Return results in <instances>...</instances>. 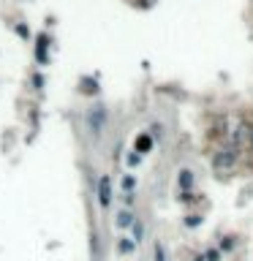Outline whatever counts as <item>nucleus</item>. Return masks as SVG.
Listing matches in <instances>:
<instances>
[{
	"instance_id": "1",
	"label": "nucleus",
	"mask_w": 253,
	"mask_h": 261,
	"mask_svg": "<svg viewBox=\"0 0 253 261\" xmlns=\"http://www.w3.org/2000/svg\"><path fill=\"white\" fill-rule=\"evenodd\" d=\"M239 150H242V147H237V144H226V147H221V150H218V155L212 158V169H215L218 174L234 169L237 160H239Z\"/></svg>"
},
{
	"instance_id": "2",
	"label": "nucleus",
	"mask_w": 253,
	"mask_h": 261,
	"mask_svg": "<svg viewBox=\"0 0 253 261\" xmlns=\"http://www.w3.org/2000/svg\"><path fill=\"white\" fill-rule=\"evenodd\" d=\"M98 204H101L104 210H109V204H112V180H109V174H104V177L98 180Z\"/></svg>"
},
{
	"instance_id": "3",
	"label": "nucleus",
	"mask_w": 253,
	"mask_h": 261,
	"mask_svg": "<svg viewBox=\"0 0 253 261\" xmlns=\"http://www.w3.org/2000/svg\"><path fill=\"white\" fill-rule=\"evenodd\" d=\"M88 123H90V131L96 133V136H101V131H104V123H106V112H104V106H96V109L88 115Z\"/></svg>"
},
{
	"instance_id": "4",
	"label": "nucleus",
	"mask_w": 253,
	"mask_h": 261,
	"mask_svg": "<svg viewBox=\"0 0 253 261\" xmlns=\"http://www.w3.org/2000/svg\"><path fill=\"white\" fill-rule=\"evenodd\" d=\"M177 185H180L183 191H188L191 185H194V171H191V169H183V171H180V177H177Z\"/></svg>"
},
{
	"instance_id": "5",
	"label": "nucleus",
	"mask_w": 253,
	"mask_h": 261,
	"mask_svg": "<svg viewBox=\"0 0 253 261\" xmlns=\"http://www.w3.org/2000/svg\"><path fill=\"white\" fill-rule=\"evenodd\" d=\"M117 229H128V226H134V215H131L128 210H123V212H117Z\"/></svg>"
},
{
	"instance_id": "6",
	"label": "nucleus",
	"mask_w": 253,
	"mask_h": 261,
	"mask_svg": "<svg viewBox=\"0 0 253 261\" xmlns=\"http://www.w3.org/2000/svg\"><path fill=\"white\" fill-rule=\"evenodd\" d=\"M248 125H245V123H239L237 125V128H234V142H231V144H237V147H242V142H245V139H248Z\"/></svg>"
},
{
	"instance_id": "7",
	"label": "nucleus",
	"mask_w": 253,
	"mask_h": 261,
	"mask_svg": "<svg viewBox=\"0 0 253 261\" xmlns=\"http://www.w3.org/2000/svg\"><path fill=\"white\" fill-rule=\"evenodd\" d=\"M150 147H152V136H147V133L136 139V152H150Z\"/></svg>"
},
{
	"instance_id": "8",
	"label": "nucleus",
	"mask_w": 253,
	"mask_h": 261,
	"mask_svg": "<svg viewBox=\"0 0 253 261\" xmlns=\"http://www.w3.org/2000/svg\"><path fill=\"white\" fill-rule=\"evenodd\" d=\"M152 261H169V256H166V247L161 242H155V247H152Z\"/></svg>"
},
{
	"instance_id": "9",
	"label": "nucleus",
	"mask_w": 253,
	"mask_h": 261,
	"mask_svg": "<svg viewBox=\"0 0 253 261\" xmlns=\"http://www.w3.org/2000/svg\"><path fill=\"white\" fill-rule=\"evenodd\" d=\"M38 63H46V36H38V52H36Z\"/></svg>"
},
{
	"instance_id": "10",
	"label": "nucleus",
	"mask_w": 253,
	"mask_h": 261,
	"mask_svg": "<svg viewBox=\"0 0 253 261\" xmlns=\"http://www.w3.org/2000/svg\"><path fill=\"white\" fill-rule=\"evenodd\" d=\"M212 136H215V139H226V120H223V123L218 120V123L212 125Z\"/></svg>"
},
{
	"instance_id": "11",
	"label": "nucleus",
	"mask_w": 253,
	"mask_h": 261,
	"mask_svg": "<svg viewBox=\"0 0 253 261\" xmlns=\"http://www.w3.org/2000/svg\"><path fill=\"white\" fill-rule=\"evenodd\" d=\"M134 247H136V242H134V239H123V242L117 245V250H120V253H131Z\"/></svg>"
},
{
	"instance_id": "12",
	"label": "nucleus",
	"mask_w": 253,
	"mask_h": 261,
	"mask_svg": "<svg viewBox=\"0 0 253 261\" xmlns=\"http://www.w3.org/2000/svg\"><path fill=\"white\" fill-rule=\"evenodd\" d=\"M180 202H183V204H194V202H199V196H196V193H191V191H183Z\"/></svg>"
},
{
	"instance_id": "13",
	"label": "nucleus",
	"mask_w": 253,
	"mask_h": 261,
	"mask_svg": "<svg viewBox=\"0 0 253 261\" xmlns=\"http://www.w3.org/2000/svg\"><path fill=\"white\" fill-rule=\"evenodd\" d=\"M131 229H134V242H139V239H142V234H144V226L139 223V220H134V226H131Z\"/></svg>"
},
{
	"instance_id": "14",
	"label": "nucleus",
	"mask_w": 253,
	"mask_h": 261,
	"mask_svg": "<svg viewBox=\"0 0 253 261\" xmlns=\"http://www.w3.org/2000/svg\"><path fill=\"white\" fill-rule=\"evenodd\" d=\"M134 185H136V180H134V177H131V174H128V177L123 180V188H125V193H131V191H134Z\"/></svg>"
},
{
	"instance_id": "15",
	"label": "nucleus",
	"mask_w": 253,
	"mask_h": 261,
	"mask_svg": "<svg viewBox=\"0 0 253 261\" xmlns=\"http://www.w3.org/2000/svg\"><path fill=\"white\" fill-rule=\"evenodd\" d=\"M199 223H202V215H188V220H185V226H191V229L199 226Z\"/></svg>"
},
{
	"instance_id": "16",
	"label": "nucleus",
	"mask_w": 253,
	"mask_h": 261,
	"mask_svg": "<svg viewBox=\"0 0 253 261\" xmlns=\"http://www.w3.org/2000/svg\"><path fill=\"white\" fill-rule=\"evenodd\" d=\"M231 247H234V242H231L229 237H226V239H221V250H231Z\"/></svg>"
},
{
	"instance_id": "17",
	"label": "nucleus",
	"mask_w": 253,
	"mask_h": 261,
	"mask_svg": "<svg viewBox=\"0 0 253 261\" xmlns=\"http://www.w3.org/2000/svg\"><path fill=\"white\" fill-rule=\"evenodd\" d=\"M202 258H207V261H218V250H207Z\"/></svg>"
},
{
	"instance_id": "18",
	"label": "nucleus",
	"mask_w": 253,
	"mask_h": 261,
	"mask_svg": "<svg viewBox=\"0 0 253 261\" xmlns=\"http://www.w3.org/2000/svg\"><path fill=\"white\" fill-rule=\"evenodd\" d=\"M17 33H19V36H25V38L30 36V30H28V28H22V25H19V28H17Z\"/></svg>"
},
{
	"instance_id": "19",
	"label": "nucleus",
	"mask_w": 253,
	"mask_h": 261,
	"mask_svg": "<svg viewBox=\"0 0 253 261\" xmlns=\"http://www.w3.org/2000/svg\"><path fill=\"white\" fill-rule=\"evenodd\" d=\"M248 139H250V147H253V128L248 131Z\"/></svg>"
}]
</instances>
